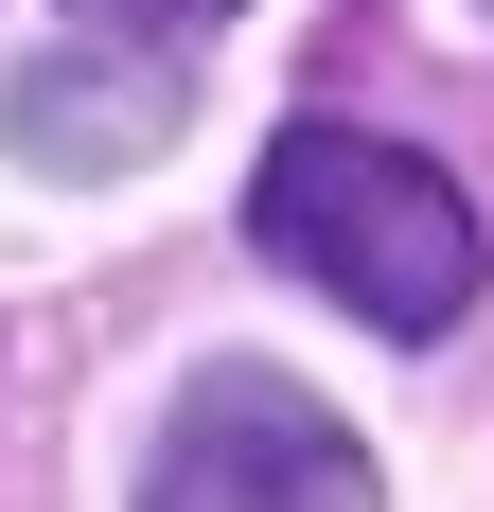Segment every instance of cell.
I'll return each instance as SVG.
<instances>
[{"instance_id": "4", "label": "cell", "mask_w": 494, "mask_h": 512, "mask_svg": "<svg viewBox=\"0 0 494 512\" xmlns=\"http://www.w3.org/2000/svg\"><path fill=\"white\" fill-rule=\"evenodd\" d=\"M71 36H124V53H195V36H230L247 0H53Z\"/></svg>"}, {"instance_id": "2", "label": "cell", "mask_w": 494, "mask_h": 512, "mask_svg": "<svg viewBox=\"0 0 494 512\" xmlns=\"http://www.w3.org/2000/svg\"><path fill=\"white\" fill-rule=\"evenodd\" d=\"M142 512H389V495H371V442L300 371L212 354V371H177V407L142 442Z\"/></svg>"}, {"instance_id": "1", "label": "cell", "mask_w": 494, "mask_h": 512, "mask_svg": "<svg viewBox=\"0 0 494 512\" xmlns=\"http://www.w3.org/2000/svg\"><path fill=\"white\" fill-rule=\"evenodd\" d=\"M247 248L283 265V283H318L336 318H371V336H459L477 318V195H459L442 159L371 142V124H283L265 142V177H247Z\"/></svg>"}, {"instance_id": "3", "label": "cell", "mask_w": 494, "mask_h": 512, "mask_svg": "<svg viewBox=\"0 0 494 512\" xmlns=\"http://www.w3.org/2000/svg\"><path fill=\"white\" fill-rule=\"evenodd\" d=\"M177 124H195V53H124V36H71L53 18L0 71V142L36 159V177H142Z\"/></svg>"}]
</instances>
